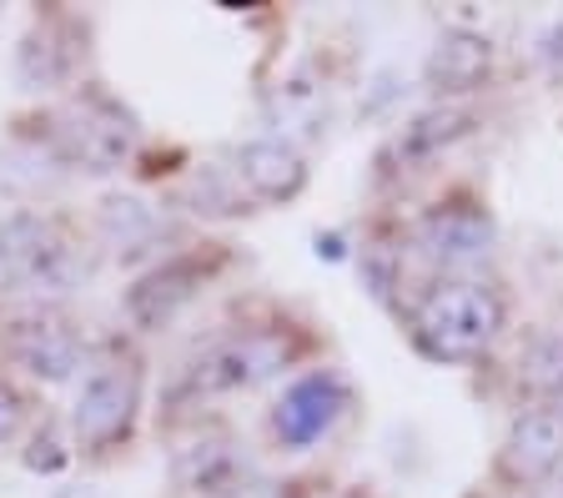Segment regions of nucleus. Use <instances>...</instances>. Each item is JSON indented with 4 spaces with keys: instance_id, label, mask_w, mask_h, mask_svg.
Returning a JSON list of instances; mask_svg holds the SVG:
<instances>
[{
    "instance_id": "obj_1",
    "label": "nucleus",
    "mask_w": 563,
    "mask_h": 498,
    "mask_svg": "<svg viewBox=\"0 0 563 498\" xmlns=\"http://www.w3.org/2000/svg\"><path fill=\"white\" fill-rule=\"evenodd\" d=\"M508 308L483 277H448L418 302L412 312V337L438 363H473L504 332Z\"/></svg>"
},
{
    "instance_id": "obj_2",
    "label": "nucleus",
    "mask_w": 563,
    "mask_h": 498,
    "mask_svg": "<svg viewBox=\"0 0 563 498\" xmlns=\"http://www.w3.org/2000/svg\"><path fill=\"white\" fill-rule=\"evenodd\" d=\"M0 273L25 297H66L86 283V257L56 217L11 212L0 222Z\"/></svg>"
},
{
    "instance_id": "obj_3",
    "label": "nucleus",
    "mask_w": 563,
    "mask_h": 498,
    "mask_svg": "<svg viewBox=\"0 0 563 498\" xmlns=\"http://www.w3.org/2000/svg\"><path fill=\"white\" fill-rule=\"evenodd\" d=\"M136 117L121 107L117 96H106L101 86H86L76 101L56 117V142L60 156L81 171H117L136 152Z\"/></svg>"
},
{
    "instance_id": "obj_4",
    "label": "nucleus",
    "mask_w": 563,
    "mask_h": 498,
    "mask_svg": "<svg viewBox=\"0 0 563 498\" xmlns=\"http://www.w3.org/2000/svg\"><path fill=\"white\" fill-rule=\"evenodd\" d=\"M136 408H141V368L131 357L101 363V368L81 383V398H76V413H70L76 443L91 453L121 443L131 433V423H136Z\"/></svg>"
},
{
    "instance_id": "obj_5",
    "label": "nucleus",
    "mask_w": 563,
    "mask_h": 498,
    "mask_svg": "<svg viewBox=\"0 0 563 498\" xmlns=\"http://www.w3.org/2000/svg\"><path fill=\"white\" fill-rule=\"evenodd\" d=\"M292 363V343L282 332H236L227 343H217L197 368H191V388L197 392H246L277 378Z\"/></svg>"
},
{
    "instance_id": "obj_6",
    "label": "nucleus",
    "mask_w": 563,
    "mask_h": 498,
    "mask_svg": "<svg viewBox=\"0 0 563 498\" xmlns=\"http://www.w3.org/2000/svg\"><path fill=\"white\" fill-rule=\"evenodd\" d=\"M352 408V388L338 378V373H307L292 388L282 392V403L272 408V433L287 449H312L317 439H328L338 418Z\"/></svg>"
},
{
    "instance_id": "obj_7",
    "label": "nucleus",
    "mask_w": 563,
    "mask_h": 498,
    "mask_svg": "<svg viewBox=\"0 0 563 498\" xmlns=\"http://www.w3.org/2000/svg\"><path fill=\"white\" fill-rule=\"evenodd\" d=\"M418 252L448 273H468L493 257V222L478 207H438L418 222Z\"/></svg>"
},
{
    "instance_id": "obj_8",
    "label": "nucleus",
    "mask_w": 563,
    "mask_h": 498,
    "mask_svg": "<svg viewBox=\"0 0 563 498\" xmlns=\"http://www.w3.org/2000/svg\"><path fill=\"white\" fill-rule=\"evenodd\" d=\"M563 463V403L518 413L498 449V474L508 484H539Z\"/></svg>"
},
{
    "instance_id": "obj_9",
    "label": "nucleus",
    "mask_w": 563,
    "mask_h": 498,
    "mask_svg": "<svg viewBox=\"0 0 563 498\" xmlns=\"http://www.w3.org/2000/svg\"><path fill=\"white\" fill-rule=\"evenodd\" d=\"M172 478L176 488H187L197 498H227L232 488L252 484L257 468L246 458V443L227 439V433H211V439H191L187 449H176Z\"/></svg>"
},
{
    "instance_id": "obj_10",
    "label": "nucleus",
    "mask_w": 563,
    "mask_h": 498,
    "mask_svg": "<svg viewBox=\"0 0 563 498\" xmlns=\"http://www.w3.org/2000/svg\"><path fill=\"white\" fill-rule=\"evenodd\" d=\"M5 353L41 383H66L70 373H76V363H81L76 332H70L60 318H46V312H41V318L11 322V332H5Z\"/></svg>"
},
{
    "instance_id": "obj_11",
    "label": "nucleus",
    "mask_w": 563,
    "mask_h": 498,
    "mask_svg": "<svg viewBox=\"0 0 563 498\" xmlns=\"http://www.w3.org/2000/svg\"><path fill=\"white\" fill-rule=\"evenodd\" d=\"M236 181L262 202H292L307 187V162L287 136H262L236 152Z\"/></svg>"
},
{
    "instance_id": "obj_12",
    "label": "nucleus",
    "mask_w": 563,
    "mask_h": 498,
    "mask_svg": "<svg viewBox=\"0 0 563 498\" xmlns=\"http://www.w3.org/2000/svg\"><path fill=\"white\" fill-rule=\"evenodd\" d=\"M191 292H197V267H191V262H166L146 283L131 287L126 312L141 328H162V322H172V312L181 308V302H191Z\"/></svg>"
},
{
    "instance_id": "obj_13",
    "label": "nucleus",
    "mask_w": 563,
    "mask_h": 498,
    "mask_svg": "<svg viewBox=\"0 0 563 498\" xmlns=\"http://www.w3.org/2000/svg\"><path fill=\"white\" fill-rule=\"evenodd\" d=\"M488 41L468 36V31H448L443 41L428 56V81L438 91H473V86L488 76Z\"/></svg>"
},
{
    "instance_id": "obj_14",
    "label": "nucleus",
    "mask_w": 563,
    "mask_h": 498,
    "mask_svg": "<svg viewBox=\"0 0 563 498\" xmlns=\"http://www.w3.org/2000/svg\"><path fill=\"white\" fill-rule=\"evenodd\" d=\"M156 226H162V217H156V207L141 202V197H106L101 202V237L117 252H126V257L156 237Z\"/></svg>"
},
{
    "instance_id": "obj_15",
    "label": "nucleus",
    "mask_w": 563,
    "mask_h": 498,
    "mask_svg": "<svg viewBox=\"0 0 563 498\" xmlns=\"http://www.w3.org/2000/svg\"><path fill=\"white\" fill-rule=\"evenodd\" d=\"M66 76H70V56L56 46V36H51L46 25L31 31L21 46V81L35 86V91H46V86H60Z\"/></svg>"
},
{
    "instance_id": "obj_16",
    "label": "nucleus",
    "mask_w": 563,
    "mask_h": 498,
    "mask_svg": "<svg viewBox=\"0 0 563 498\" xmlns=\"http://www.w3.org/2000/svg\"><path fill=\"white\" fill-rule=\"evenodd\" d=\"M322 117H328V101L317 96V86L307 81H287L277 91V101H272V121H277V131H317L322 126Z\"/></svg>"
},
{
    "instance_id": "obj_17",
    "label": "nucleus",
    "mask_w": 563,
    "mask_h": 498,
    "mask_svg": "<svg viewBox=\"0 0 563 498\" xmlns=\"http://www.w3.org/2000/svg\"><path fill=\"white\" fill-rule=\"evenodd\" d=\"M201 197L211 202L207 212H236V191H222V177H217V171H207V166L191 177V202H201Z\"/></svg>"
},
{
    "instance_id": "obj_18",
    "label": "nucleus",
    "mask_w": 563,
    "mask_h": 498,
    "mask_svg": "<svg viewBox=\"0 0 563 498\" xmlns=\"http://www.w3.org/2000/svg\"><path fill=\"white\" fill-rule=\"evenodd\" d=\"M21 423H25V398L5 378H0V449L21 433Z\"/></svg>"
},
{
    "instance_id": "obj_19",
    "label": "nucleus",
    "mask_w": 563,
    "mask_h": 498,
    "mask_svg": "<svg viewBox=\"0 0 563 498\" xmlns=\"http://www.w3.org/2000/svg\"><path fill=\"white\" fill-rule=\"evenodd\" d=\"M227 498H287L277 484H267V478H252V484H242V488H232Z\"/></svg>"
}]
</instances>
